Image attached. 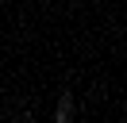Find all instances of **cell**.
Wrapping results in <instances>:
<instances>
[{
    "instance_id": "6da1fadb",
    "label": "cell",
    "mask_w": 127,
    "mask_h": 123,
    "mask_svg": "<svg viewBox=\"0 0 127 123\" xmlns=\"http://www.w3.org/2000/svg\"><path fill=\"white\" fill-rule=\"evenodd\" d=\"M54 119H58V123H69V119H73V96H62V100H58Z\"/></svg>"
}]
</instances>
